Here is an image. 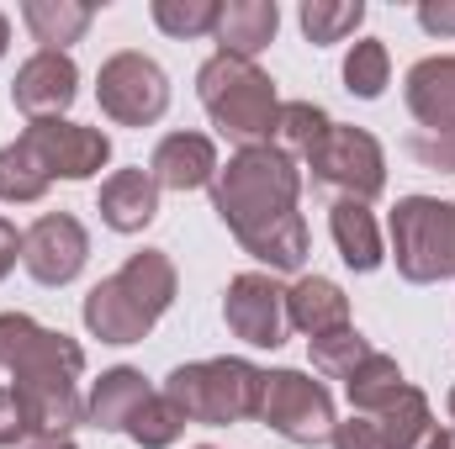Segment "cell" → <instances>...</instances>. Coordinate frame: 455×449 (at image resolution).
<instances>
[{
  "label": "cell",
  "instance_id": "6da1fadb",
  "mask_svg": "<svg viewBox=\"0 0 455 449\" xmlns=\"http://www.w3.org/2000/svg\"><path fill=\"white\" fill-rule=\"evenodd\" d=\"M297 196H302V169L275 143L238 148L212 180L218 217L243 243V254H254L270 270H302L307 259V223L297 212Z\"/></svg>",
  "mask_w": 455,
  "mask_h": 449
},
{
  "label": "cell",
  "instance_id": "7a4b0ae2",
  "mask_svg": "<svg viewBox=\"0 0 455 449\" xmlns=\"http://www.w3.org/2000/svg\"><path fill=\"white\" fill-rule=\"evenodd\" d=\"M0 365L27 402L37 439H69V429L85 423V402L75 386L85 370V349L69 334H53L27 312H0Z\"/></svg>",
  "mask_w": 455,
  "mask_h": 449
},
{
  "label": "cell",
  "instance_id": "3957f363",
  "mask_svg": "<svg viewBox=\"0 0 455 449\" xmlns=\"http://www.w3.org/2000/svg\"><path fill=\"white\" fill-rule=\"evenodd\" d=\"M170 302H175V264L164 248H143L85 296V328L101 343H138L170 312Z\"/></svg>",
  "mask_w": 455,
  "mask_h": 449
},
{
  "label": "cell",
  "instance_id": "277c9868",
  "mask_svg": "<svg viewBox=\"0 0 455 449\" xmlns=\"http://www.w3.org/2000/svg\"><path fill=\"white\" fill-rule=\"evenodd\" d=\"M196 96L212 116V127L223 132L228 143L238 148H259L275 138V116H281V101H275V85L259 64L249 59H228V53H212L202 69H196Z\"/></svg>",
  "mask_w": 455,
  "mask_h": 449
},
{
  "label": "cell",
  "instance_id": "5b68a950",
  "mask_svg": "<svg viewBox=\"0 0 455 449\" xmlns=\"http://www.w3.org/2000/svg\"><path fill=\"white\" fill-rule=\"evenodd\" d=\"M259 391H265V370H254L249 359H228V354L175 365L164 381V397L186 413V423H202V429L259 418Z\"/></svg>",
  "mask_w": 455,
  "mask_h": 449
},
{
  "label": "cell",
  "instance_id": "8992f818",
  "mask_svg": "<svg viewBox=\"0 0 455 449\" xmlns=\"http://www.w3.org/2000/svg\"><path fill=\"white\" fill-rule=\"evenodd\" d=\"M392 259L413 286L455 280V201L403 196L392 207Z\"/></svg>",
  "mask_w": 455,
  "mask_h": 449
},
{
  "label": "cell",
  "instance_id": "52a82bcc",
  "mask_svg": "<svg viewBox=\"0 0 455 449\" xmlns=\"http://www.w3.org/2000/svg\"><path fill=\"white\" fill-rule=\"evenodd\" d=\"M259 423H270L286 445H302V449L329 445L334 429H339L329 386L313 381V375H302V370H265Z\"/></svg>",
  "mask_w": 455,
  "mask_h": 449
},
{
  "label": "cell",
  "instance_id": "ba28073f",
  "mask_svg": "<svg viewBox=\"0 0 455 449\" xmlns=\"http://www.w3.org/2000/svg\"><path fill=\"white\" fill-rule=\"evenodd\" d=\"M307 169H313L318 185L339 191L349 201H371V196L387 191V154L365 127H339L334 122L323 132V143L307 154Z\"/></svg>",
  "mask_w": 455,
  "mask_h": 449
},
{
  "label": "cell",
  "instance_id": "9c48e42d",
  "mask_svg": "<svg viewBox=\"0 0 455 449\" xmlns=\"http://www.w3.org/2000/svg\"><path fill=\"white\" fill-rule=\"evenodd\" d=\"M96 101L116 127H154L170 112V80L148 53H112L96 75Z\"/></svg>",
  "mask_w": 455,
  "mask_h": 449
},
{
  "label": "cell",
  "instance_id": "30bf717a",
  "mask_svg": "<svg viewBox=\"0 0 455 449\" xmlns=\"http://www.w3.org/2000/svg\"><path fill=\"white\" fill-rule=\"evenodd\" d=\"M91 259V232L69 212H48L21 232V264L37 286H69Z\"/></svg>",
  "mask_w": 455,
  "mask_h": 449
},
{
  "label": "cell",
  "instance_id": "8fae6325",
  "mask_svg": "<svg viewBox=\"0 0 455 449\" xmlns=\"http://www.w3.org/2000/svg\"><path fill=\"white\" fill-rule=\"evenodd\" d=\"M223 318L228 328L254 343V349H281L286 343V291L270 280V275H233L228 280V296H223Z\"/></svg>",
  "mask_w": 455,
  "mask_h": 449
},
{
  "label": "cell",
  "instance_id": "7c38bea8",
  "mask_svg": "<svg viewBox=\"0 0 455 449\" xmlns=\"http://www.w3.org/2000/svg\"><path fill=\"white\" fill-rule=\"evenodd\" d=\"M21 138H32V148L48 159L53 180H91L112 159V138L101 127H80V122H64V116L59 122H27Z\"/></svg>",
  "mask_w": 455,
  "mask_h": 449
},
{
  "label": "cell",
  "instance_id": "4fadbf2b",
  "mask_svg": "<svg viewBox=\"0 0 455 449\" xmlns=\"http://www.w3.org/2000/svg\"><path fill=\"white\" fill-rule=\"evenodd\" d=\"M80 96V69L69 53H32L16 80H11V101L16 112H27V122H59Z\"/></svg>",
  "mask_w": 455,
  "mask_h": 449
},
{
  "label": "cell",
  "instance_id": "5bb4252c",
  "mask_svg": "<svg viewBox=\"0 0 455 449\" xmlns=\"http://www.w3.org/2000/svg\"><path fill=\"white\" fill-rule=\"evenodd\" d=\"M218 148H212V138L207 132H170L159 148H154V164H148V175L164 185V191H202V185H212L218 180Z\"/></svg>",
  "mask_w": 455,
  "mask_h": 449
},
{
  "label": "cell",
  "instance_id": "9a60e30c",
  "mask_svg": "<svg viewBox=\"0 0 455 449\" xmlns=\"http://www.w3.org/2000/svg\"><path fill=\"white\" fill-rule=\"evenodd\" d=\"M408 112L429 138L455 132V59H419L408 69Z\"/></svg>",
  "mask_w": 455,
  "mask_h": 449
},
{
  "label": "cell",
  "instance_id": "2e32d148",
  "mask_svg": "<svg viewBox=\"0 0 455 449\" xmlns=\"http://www.w3.org/2000/svg\"><path fill=\"white\" fill-rule=\"evenodd\" d=\"M154 397V386L143 381V370L132 365H116L107 370L96 386H91V402H85V423L101 429V434H127V423L138 418V407Z\"/></svg>",
  "mask_w": 455,
  "mask_h": 449
},
{
  "label": "cell",
  "instance_id": "e0dca14e",
  "mask_svg": "<svg viewBox=\"0 0 455 449\" xmlns=\"http://www.w3.org/2000/svg\"><path fill=\"white\" fill-rule=\"evenodd\" d=\"M286 323L297 334H307V343L323 334H339V328H349V296L323 275H302L286 291Z\"/></svg>",
  "mask_w": 455,
  "mask_h": 449
},
{
  "label": "cell",
  "instance_id": "ac0fdd59",
  "mask_svg": "<svg viewBox=\"0 0 455 449\" xmlns=\"http://www.w3.org/2000/svg\"><path fill=\"white\" fill-rule=\"evenodd\" d=\"M101 223L112 232H143L159 217V180L148 169H116L101 185Z\"/></svg>",
  "mask_w": 455,
  "mask_h": 449
},
{
  "label": "cell",
  "instance_id": "d6986e66",
  "mask_svg": "<svg viewBox=\"0 0 455 449\" xmlns=\"http://www.w3.org/2000/svg\"><path fill=\"white\" fill-rule=\"evenodd\" d=\"M275 27H281L275 0H228L212 37H218V53H228V59H249V64H254V53L270 48Z\"/></svg>",
  "mask_w": 455,
  "mask_h": 449
},
{
  "label": "cell",
  "instance_id": "ffe728a7",
  "mask_svg": "<svg viewBox=\"0 0 455 449\" xmlns=\"http://www.w3.org/2000/svg\"><path fill=\"white\" fill-rule=\"evenodd\" d=\"M329 227H334L339 259L355 270V275H371V270L387 259V248H381V227H376V217H371V207H365V201H349V196H339V201H334V217H329Z\"/></svg>",
  "mask_w": 455,
  "mask_h": 449
},
{
  "label": "cell",
  "instance_id": "44dd1931",
  "mask_svg": "<svg viewBox=\"0 0 455 449\" xmlns=\"http://www.w3.org/2000/svg\"><path fill=\"white\" fill-rule=\"evenodd\" d=\"M21 21L43 43V53H64L69 43H80L91 32L96 5H85V0H27L21 5Z\"/></svg>",
  "mask_w": 455,
  "mask_h": 449
},
{
  "label": "cell",
  "instance_id": "7402d4cb",
  "mask_svg": "<svg viewBox=\"0 0 455 449\" xmlns=\"http://www.w3.org/2000/svg\"><path fill=\"white\" fill-rule=\"evenodd\" d=\"M376 423V434H381V445L387 449H429L440 439V423H435V413H429V397L419 391V386H408L381 418H371Z\"/></svg>",
  "mask_w": 455,
  "mask_h": 449
},
{
  "label": "cell",
  "instance_id": "603a6c76",
  "mask_svg": "<svg viewBox=\"0 0 455 449\" xmlns=\"http://www.w3.org/2000/svg\"><path fill=\"white\" fill-rule=\"evenodd\" d=\"M53 185V169L48 159L32 148V138H16L0 148V201L11 207H27V201H43Z\"/></svg>",
  "mask_w": 455,
  "mask_h": 449
},
{
  "label": "cell",
  "instance_id": "cb8c5ba5",
  "mask_svg": "<svg viewBox=\"0 0 455 449\" xmlns=\"http://www.w3.org/2000/svg\"><path fill=\"white\" fill-rule=\"evenodd\" d=\"M344 391H349V407L360 413V418H381L403 391H408V381H403V365L392 359V354H371L349 381H344Z\"/></svg>",
  "mask_w": 455,
  "mask_h": 449
},
{
  "label": "cell",
  "instance_id": "d4e9b609",
  "mask_svg": "<svg viewBox=\"0 0 455 449\" xmlns=\"http://www.w3.org/2000/svg\"><path fill=\"white\" fill-rule=\"evenodd\" d=\"M392 85V59H387V43L381 37H360L344 59V91L360 96V101H376L381 91Z\"/></svg>",
  "mask_w": 455,
  "mask_h": 449
},
{
  "label": "cell",
  "instance_id": "484cf974",
  "mask_svg": "<svg viewBox=\"0 0 455 449\" xmlns=\"http://www.w3.org/2000/svg\"><path fill=\"white\" fill-rule=\"evenodd\" d=\"M329 127H334V122H329L323 106H313V101H281V116H275V148L307 159V154L323 143Z\"/></svg>",
  "mask_w": 455,
  "mask_h": 449
},
{
  "label": "cell",
  "instance_id": "4316f807",
  "mask_svg": "<svg viewBox=\"0 0 455 449\" xmlns=\"http://www.w3.org/2000/svg\"><path fill=\"white\" fill-rule=\"evenodd\" d=\"M180 434H186V413H180L164 391H154V397L138 407V418L127 423V439L138 449H170V445H180Z\"/></svg>",
  "mask_w": 455,
  "mask_h": 449
},
{
  "label": "cell",
  "instance_id": "83f0119b",
  "mask_svg": "<svg viewBox=\"0 0 455 449\" xmlns=\"http://www.w3.org/2000/svg\"><path fill=\"white\" fill-rule=\"evenodd\" d=\"M360 21H365V5H360V0H307V5H302V32H307V43H318V48L344 43Z\"/></svg>",
  "mask_w": 455,
  "mask_h": 449
},
{
  "label": "cell",
  "instance_id": "f1b7e54d",
  "mask_svg": "<svg viewBox=\"0 0 455 449\" xmlns=\"http://www.w3.org/2000/svg\"><path fill=\"white\" fill-rule=\"evenodd\" d=\"M371 354H376V349H371V338L355 334V328H339V334L313 338V365H318L323 375H334V381H349Z\"/></svg>",
  "mask_w": 455,
  "mask_h": 449
},
{
  "label": "cell",
  "instance_id": "f546056e",
  "mask_svg": "<svg viewBox=\"0 0 455 449\" xmlns=\"http://www.w3.org/2000/svg\"><path fill=\"white\" fill-rule=\"evenodd\" d=\"M218 16H223L218 0H154V21L170 37H207L218 32Z\"/></svg>",
  "mask_w": 455,
  "mask_h": 449
},
{
  "label": "cell",
  "instance_id": "4dcf8cb0",
  "mask_svg": "<svg viewBox=\"0 0 455 449\" xmlns=\"http://www.w3.org/2000/svg\"><path fill=\"white\" fill-rule=\"evenodd\" d=\"M32 434V418H27V402L16 397V386H0V449L21 445Z\"/></svg>",
  "mask_w": 455,
  "mask_h": 449
},
{
  "label": "cell",
  "instance_id": "1f68e13d",
  "mask_svg": "<svg viewBox=\"0 0 455 449\" xmlns=\"http://www.w3.org/2000/svg\"><path fill=\"white\" fill-rule=\"evenodd\" d=\"M408 154H413L419 164H429V169H451V175H455V132H445V138L419 132V138L408 143Z\"/></svg>",
  "mask_w": 455,
  "mask_h": 449
},
{
  "label": "cell",
  "instance_id": "d6a6232c",
  "mask_svg": "<svg viewBox=\"0 0 455 449\" xmlns=\"http://www.w3.org/2000/svg\"><path fill=\"white\" fill-rule=\"evenodd\" d=\"M334 449H387V445H381V434H376L371 418H349V423L334 429Z\"/></svg>",
  "mask_w": 455,
  "mask_h": 449
},
{
  "label": "cell",
  "instance_id": "836d02e7",
  "mask_svg": "<svg viewBox=\"0 0 455 449\" xmlns=\"http://www.w3.org/2000/svg\"><path fill=\"white\" fill-rule=\"evenodd\" d=\"M419 21L435 37H455V0H424L419 5Z\"/></svg>",
  "mask_w": 455,
  "mask_h": 449
},
{
  "label": "cell",
  "instance_id": "e575fe53",
  "mask_svg": "<svg viewBox=\"0 0 455 449\" xmlns=\"http://www.w3.org/2000/svg\"><path fill=\"white\" fill-rule=\"evenodd\" d=\"M16 259H21V232H16V227L0 217V280L16 270Z\"/></svg>",
  "mask_w": 455,
  "mask_h": 449
},
{
  "label": "cell",
  "instance_id": "d590c367",
  "mask_svg": "<svg viewBox=\"0 0 455 449\" xmlns=\"http://www.w3.org/2000/svg\"><path fill=\"white\" fill-rule=\"evenodd\" d=\"M32 449H75V439H37Z\"/></svg>",
  "mask_w": 455,
  "mask_h": 449
},
{
  "label": "cell",
  "instance_id": "8d00e7d4",
  "mask_svg": "<svg viewBox=\"0 0 455 449\" xmlns=\"http://www.w3.org/2000/svg\"><path fill=\"white\" fill-rule=\"evenodd\" d=\"M5 43H11V21L0 16V59H5Z\"/></svg>",
  "mask_w": 455,
  "mask_h": 449
},
{
  "label": "cell",
  "instance_id": "74e56055",
  "mask_svg": "<svg viewBox=\"0 0 455 449\" xmlns=\"http://www.w3.org/2000/svg\"><path fill=\"white\" fill-rule=\"evenodd\" d=\"M429 449H455V434H440V439H435Z\"/></svg>",
  "mask_w": 455,
  "mask_h": 449
},
{
  "label": "cell",
  "instance_id": "f35d334b",
  "mask_svg": "<svg viewBox=\"0 0 455 449\" xmlns=\"http://www.w3.org/2000/svg\"><path fill=\"white\" fill-rule=\"evenodd\" d=\"M451 418H455V386H451Z\"/></svg>",
  "mask_w": 455,
  "mask_h": 449
},
{
  "label": "cell",
  "instance_id": "ab89813d",
  "mask_svg": "<svg viewBox=\"0 0 455 449\" xmlns=\"http://www.w3.org/2000/svg\"><path fill=\"white\" fill-rule=\"evenodd\" d=\"M196 449H212V445H196Z\"/></svg>",
  "mask_w": 455,
  "mask_h": 449
}]
</instances>
